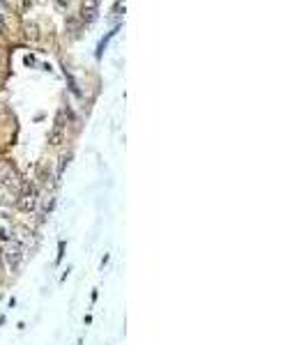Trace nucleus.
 Returning a JSON list of instances; mask_svg holds the SVG:
<instances>
[{
  "instance_id": "f03ea898",
  "label": "nucleus",
  "mask_w": 306,
  "mask_h": 345,
  "mask_svg": "<svg viewBox=\"0 0 306 345\" xmlns=\"http://www.w3.org/2000/svg\"><path fill=\"white\" fill-rule=\"evenodd\" d=\"M3 260H5L7 269L14 271L16 267L21 265V260H23V246H21L19 242H10L5 248H3Z\"/></svg>"
},
{
  "instance_id": "7ed1b4c3",
  "label": "nucleus",
  "mask_w": 306,
  "mask_h": 345,
  "mask_svg": "<svg viewBox=\"0 0 306 345\" xmlns=\"http://www.w3.org/2000/svg\"><path fill=\"white\" fill-rule=\"evenodd\" d=\"M65 143V113H58L56 115V124H53V129H51V133H49V145H53V147H58V145H62Z\"/></svg>"
},
{
  "instance_id": "0eeeda50",
  "label": "nucleus",
  "mask_w": 306,
  "mask_h": 345,
  "mask_svg": "<svg viewBox=\"0 0 306 345\" xmlns=\"http://www.w3.org/2000/svg\"><path fill=\"white\" fill-rule=\"evenodd\" d=\"M69 159H72V154H65L60 159V168H58V177H60L62 173H65V168H67V164H69Z\"/></svg>"
},
{
  "instance_id": "6e6552de",
  "label": "nucleus",
  "mask_w": 306,
  "mask_h": 345,
  "mask_svg": "<svg viewBox=\"0 0 306 345\" xmlns=\"http://www.w3.org/2000/svg\"><path fill=\"white\" fill-rule=\"evenodd\" d=\"M58 251H60V253H58V262H60V260H62V253H65V242H60V246H58Z\"/></svg>"
},
{
  "instance_id": "39448f33",
  "label": "nucleus",
  "mask_w": 306,
  "mask_h": 345,
  "mask_svg": "<svg viewBox=\"0 0 306 345\" xmlns=\"http://www.w3.org/2000/svg\"><path fill=\"white\" fill-rule=\"evenodd\" d=\"M26 37H28L30 41H37L39 39V28L35 26V23H26Z\"/></svg>"
},
{
  "instance_id": "423d86ee",
  "label": "nucleus",
  "mask_w": 306,
  "mask_h": 345,
  "mask_svg": "<svg viewBox=\"0 0 306 345\" xmlns=\"http://www.w3.org/2000/svg\"><path fill=\"white\" fill-rule=\"evenodd\" d=\"M81 23H83V21H79V18H67V30L76 37V35H79V30H81Z\"/></svg>"
},
{
  "instance_id": "9d476101",
  "label": "nucleus",
  "mask_w": 306,
  "mask_h": 345,
  "mask_svg": "<svg viewBox=\"0 0 306 345\" xmlns=\"http://www.w3.org/2000/svg\"><path fill=\"white\" fill-rule=\"evenodd\" d=\"M0 3H5V0H0Z\"/></svg>"
},
{
  "instance_id": "1a4fd4ad",
  "label": "nucleus",
  "mask_w": 306,
  "mask_h": 345,
  "mask_svg": "<svg viewBox=\"0 0 306 345\" xmlns=\"http://www.w3.org/2000/svg\"><path fill=\"white\" fill-rule=\"evenodd\" d=\"M5 32V21H3V16H0V35Z\"/></svg>"
},
{
  "instance_id": "f257e3e1",
  "label": "nucleus",
  "mask_w": 306,
  "mask_h": 345,
  "mask_svg": "<svg viewBox=\"0 0 306 345\" xmlns=\"http://www.w3.org/2000/svg\"><path fill=\"white\" fill-rule=\"evenodd\" d=\"M37 189L33 187L30 182H23L21 184V193L19 198H16V207H19L21 212H35L37 210Z\"/></svg>"
},
{
  "instance_id": "20e7f679",
  "label": "nucleus",
  "mask_w": 306,
  "mask_h": 345,
  "mask_svg": "<svg viewBox=\"0 0 306 345\" xmlns=\"http://www.w3.org/2000/svg\"><path fill=\"white\" fill-rule=\"evenodd\" d=\"M99 14V0H83L81 3V21L92 23Z\"/></svg>"
}]
</instances>
